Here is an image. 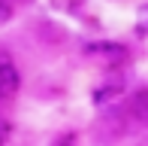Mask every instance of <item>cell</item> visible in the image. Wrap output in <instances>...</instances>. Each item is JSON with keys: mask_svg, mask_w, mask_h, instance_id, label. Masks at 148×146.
<instances>
[{"mask_svg": "<svg viewBox=\"0 0 148 146\" xmlns=\"http://www.w3.org/2000/svg\"><path fill=\"white\" fill-rule=\"evenodd\" d=\"M0 140H3V137H0Z\"/></svg>", "mask_w": 148, "mask_h": 146, "instance_id": "8", "label": "cell"}, {"mask_svg": "<svg viewBox=\"0 0 148 146\" xmlns=\"http://www.w3.org/2000/svg\"><path fill=\"white\" fill-rule=\"evenodd\" d=\"M139 31H148V6L139 9Z\"/></svg>", "mask_w": 148, "mask_h": 146, "instance_id": "5", "label": "cell"}, {"mask_svg": "<svg viewBox=\"0 0 148 146\" xmlns=\"http://www.w3.org/2000/svg\"><path fill=\"white\" fill-rule=\"evenodd\" d=\"M88 55L97 58V61H103V64H121L127 58V49L118 46V43H97V46L88 49Z\"/></svg>", "mask_w": 148, "mask_h": 146, "instance_id": "1", "label": "cell"}, {"mask_svg": "<svg viewBox=\"0 0 148 146\" xmlns=\"http://www.w3.org/2000/svg\"><path fill=\"white\" fill-rule=\"evenodd\" d=\"M12 15V9H9V6H6L3 3V0H0V22H6V18H9Z\"/></svg>", "mask_w": 148, "mask_h": 146, "instance_id": "6", "label": "cell"}, {"mask_svg": "<svg viewBox=\"0 0 148 146\" xmlns=\"http://www.w3.org/2000/svg\"><path fill=\"white\" fill-rule=\"evenodd\" d=\"M6 61H9V55H6V52L0 49V64H6Z\"/></svg>", "mask_w": 148, "mask_h": 146, "instance_id": "7", "label": "cell"}, {"mask_svg": "<svg viewBox=\"0 0 148 146\" xmlns=\"http://www.w3.org/2000/svg\"><path fill=\"white\" fill-rule=\"evenodd\" d=\"M130 110H133V116H136L139 122H145V125H148V88H139L136 95H133Z\"/></svg>", "mask_w": 148, "mask_h": 146, "instance_id": "3", "label": "cell"}, {"mask_svg": "<svg viewBox=\"0 0 148 146\" xmlns=\"http://www.w3.org/2000/svg\"><path fill=\"white\" fill-rule=\"evenodd\" d=\"M18 91V70L12 67V61L0 64V101L3 97H12Z\"/></svg>", "mask_w": 148, "mask_h": 146, "instance_id": "2", "label": "cell"}, {"mask_svg": "<svg viewBox=\"0 0 148 146\" xmlns=\"http://www.w3.org/2000/svg\"><path fill=\"white\" fill-rule=\"evenodd\" d=\"M112 95H118V88H103V91H97V104L112 101Z\"/></svg>", "mask_w": 148, "mask_h": 146, "instance_id": "4", "label": "cell"}]
</instances>
